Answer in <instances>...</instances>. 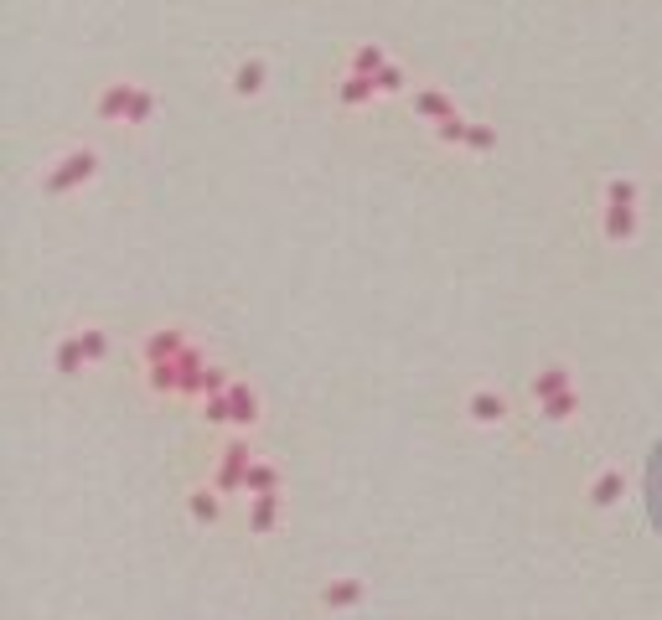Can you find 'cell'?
Listing matches in <instances>:
<instances>
[{
  "label": "cell",
  "instance_id": "15",
  "mask_svg": "<svg viewBox=\"0 0 662 620\" xmlns=\"http://www.w3.org/2000/svg\"><path fill=\"white\" fill-rule=\"evenodd\" d=\"M244 491H249V496H275V491H280V471H275L269 460H254L249 476H244Z\"/></svg>",
  "mask_w": 662,
  "mask_h": 620
},
{
  "label": "cell",
  "instance_id": "11",
  "mask_svg": "<svg viewBox=\"0 0 662 620\" xmlns=\"http://www.w3.org/2000/svg\"><path fill=\"white\" fill-rule=\"evenodd\" d=\"M388 62H394V57H388L378 42H357L352 52H347V73H363V78H378L383 68H388Z\"/></svg>",
  "mask_w": 662,
  "mask_h": 620
},
{
  "label": "cell",
  "instance_id": "14",
  "mask_svg": "<svg viewBox=\"0 0 662 620\" xmlns=\"http://www.w3.org/2000/svg\"><path fill=\"white\" fill-rule=\"evenodd\" d=\"M187 507H192L197 522H218L223 517V491L218 486H192L187 491Z\"/></svg>",
  "mask_w": 662,
  "mask_h": 620
},
{
  "label": "cell",
  "instance_id": "6",
  "mask_svg": "<svg viewBox=\"0 0 662 620\" xmlns=\"http://www.w3.org/2000/svg\"><path fill=\"white\" fill-rule=\"evenodd\" d=\"M130 93H135V78H109L94 99V114L104 124H125V109H130Z\"/></svg>",
  "mask_w": 662,
  "mask_h": 620
},
{
  "label": "cell",
  "instance_id": "7",
  "mask_svg": "<svg viewBox=\"0 0 662 620\" xmlns=\"http://www.w3.org/2000/svg\"><path fill=\"white\" fill-rule=\"evenodd\" d=\"M228 424L244 429V434L259 424V393L249 383H228Z\"/></svg>",
  "mask_w": 662,
  "mask_h": 620
},
{
  "label": "cell",
  "instance_id": "10",
  "mask_svg": "<svg viewBox=\"0 0 662 620\" xmlns=\"http://www.w3.org/2000/svg\"><path fill=\"white\" fill-rule=\"evenodd\" d=\"M52 367L63 372V378H78V372H88V357H83V341H78V331L57 336V347H52Z\"/></svg>",
  "mask_w": 662,
  "mask_h": 620
},
{
  "label": "cell",
  "instance_id": "4",
  "mask_svg": "<svg viewBox=\"0 0 662 620\" xmlns=\"http://www.w3.org/2000/svg\"><path fill=\"white\" fill-rule=\"evenodd\" d=\"M228 88H233V99H259L269 88V62L264 57H238L233 73H228Z\"/></svg>",
  "mask_w": 662,
  "mask_h": 620
},
{
  "label": "cell",
  "instance_id": "12",
  "mask_svg": "<svg viewBox=\"0 0 662 620\" xmlns=\"http://www.w3.org/2000/svg\"><path fill=\"white\" fill-rule=\"evenodd\" d=\"M559 393H569V367L564 362H544V367H538V378H533V398L549 403Z\"/></svg>",
  "mask_w": 662,
  "mask_h": 620
},
{
  "label": "cell",
  "instance_id": "17",
  "mask_svg": "<svg viewBox=\"0 0 662 620\" xmlns=\"http://www.w3.org/2000/svg\"><path fill=\"white\" fill-rule=\"evenodd\" d=\"M78 341H83L88 367H99V362L109 357V336H104V326H78Z\"/></svg>",
  "mask_w": 662,
  "mask_h": 620
},
{
  "label": "cell",
  "instance_id": "18",
  "mask_svg": "<svg viewBox=\"0 0 662 620\" xmlns=\"http://www.w3.org/2000/svg\"><path fill=\"white\" fill-rule=\"evenodd\" d=\"M538 409H544L549 424H569V419H575V409H580V393L569 388V393H559V398H549V403H538Z\"/></svg>",
  "mask_w": 662,
  "mask_h": 620
},
{
  "label": "cell",
  "instance_id": "21",
  "mask_svg": "<svg viewBox=\"0 0 662 620\" xmlns=\"http://www.w3.org/2000/svg\"><path fill=\"white\" fill-rule=\"evenodd\" d=\"M352 600H357V584H347V579L326 589V605H352Z\"/></svg>",
  "mask_w": 662,
  "mask_h": 620
},
{
  "label": "cell",
  "instance_id": "5",
  "mask_svg": "<svg viewBox=\"0 0 662 620\" xmlns=\"http://www.w3.org/2000/svg\"><path fill=\"white\" fill-rule=\"evenodd\" d=\"M409 104H414V114L419 119H430V124H445V119H456V99L440 88V83H419L414 93H409Z\"/></svg>",
  "mask_w": 662,
  "mask_h": 620
},
{
  "label": "cell",
  "instance_id": "9",
  "mask_svg": "<svg viewBox=\"0 0 662 620\" xmlns=\"http://www.w3.org/2000/svg\"><path fill=\"white\" fill-rule=\"evenodd\" d=\"M621 496H626V471H621V465H606V471H600V476L590 481V502H595L600 512H606V507H616V502H621Z\"/></svg>",
  "mask_w": 662,
  "mask_h": 620
},
{
  "label": "cell",
  "instance_id": "16",
  "mask_svg": "<svg viewBox=\"0 0 662 620\" xmlns=\"http://www.w3.org/2000/svg\"><path fill=\"white\" fill-rule=\"evenodd\" d=\"M150 119H156V93H150L145 83H135L130 109H125V124H130V130H140V124H150Z\"/></svg>",
  "mask_w": 662,
  "mask_h": 620
},
{
  "label": "cell",
  "instance_id": "1",
  "mask_svg": "<svg viewBox=\"0 0 662 620\" xmlns=\"http://www.w3.org/2000/svg\"><path fill=\"white\" fill-rule=\"evenodd\" d=\"M642 186L637 176H611L606 192H600V233H606V243H631L642 233Z\"/></svg>",
  "mask_w": 662,
  "mask_h": 620
},
{
  "label": "cell",
  "instance_id": "3",
  "mask_svg": "<svg viewBox=\"0 0 662 620\" xmlns=\"http://www.w3.org/2000/svg\"><path fill=\"white\" fill-rule=\"evenodd\" d=\"M466 419H471L476 429L507 424V398H502L497 388H471V393H466Z\"/></svg>",
  "mask_w": 662,
  "mask_h": 620
},
{
  "label": "cell",
  "instance_id": "2",
  "mask_svg": "<svg viewBox=\"0 0 662 620\" xmlns=\"http://www.w3.org/2000/svg\"><path fill=\"white\" fill-rule=\"evenodd\" d=\"M99 176V150L94 145H68L63 155H52V161L42 166V192L52 197H73L83 192L88 181Z\"/></svg>",
  "mask_w": 662,
  "mask_h": 620
},
{
  "label": "cell",
  "instance_id": "20",
  "mask_svg": "<svg viewBox=\"0 0 662 620\" xmlns=\"http://www.w3.org/2000/svg\"><path fill=\"white\" fill-rule=\"evenodd\" d=\"M497 145V135H492V124H471V130H466V150H492Z\"/></svg>",
  "mask_w": 662,
  "mask_h": 620
},
{
  "label": "cell",
  "instance_id": "13",
  "mask_svg": "<svg viewBox=\"0 0 662 620\" xmlns=\"http://www.w3.org/2000/svg\"><path fill=\"white\" fill-rule=\"evenodd\" d=\"M280 517H285L280 491H275V496H249V527H254V533H275Z\"/></svg>",
  "mask_w": 662,
  "mask_h": 620
},
{
  "label": "cell",
  "instance_id": "8",
  "mask_svg": "<svg viewBox=\"0 0 662 620\" xmlns=\"http://www.w3.org/2000/svg\"><path fill=\"white\" fill-rule=\"evenodd\" d=\"M373 99H378V83L363 78V73H347V68H342V78H337V104H342V109H363V104H373Z\"/></svg>",
  "mask_w": 662,
  "mask_h": 620
},
{
  "label": "cell",
  "instance_id": "19",
  "mask_svg": "<svg viewBox=\"0 0 662 620\" xmlns=\"http://www.w3.org/2000/svg\"><path fill=\"white\" fill-rule=\"evenodd\" d=\"M373 83H378V99H383V93H404V88H409V73L399 68V62H388V68H383Z\"/></svg>",
  "mask_w": 662,
  "mask_h": 620
}]
</instances>
